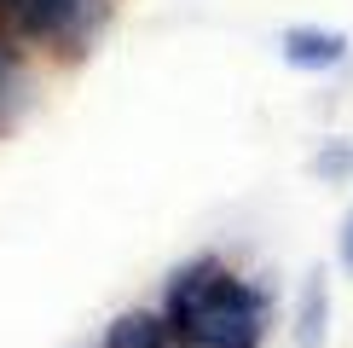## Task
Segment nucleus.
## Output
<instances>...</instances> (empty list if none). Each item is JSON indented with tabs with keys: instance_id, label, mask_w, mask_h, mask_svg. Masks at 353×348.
I'll return each mask as SVG.
<instances>
[{
	"instance_id": "1",
	"label": "nucleus",
	"mask_w": 353,
	"mask_h": 348,
	"mask_svg": "<svg viewBox=\"0 0 353 348\" xmlns=\"http://www.w3.org/2000/svg\"><path fill=\"white\" fill-rule=\"evenodd\" d=\"M272 296L261 284L238 279L214 255L185 261L163 290V319L185 348H261Z\"/></svg>"
},
{
	"instance_id": "2",
	"label": "nucleus",
	"mask_w": 353,
	"mask_h": 348,
	"mask_svg": "<svg viewBox=\"0 0 353 348\" xmlns=\"http://www.w3.org/2000/svg\"><path fill=\"white\" fill-rule=\"evenodd\" d=\"M110 18V0H18L6 12V23L18 29V41L47 47L58 58H81L93 47L99 23Z\"/></svg>"
},
{
	"instance_id": "3",
	"label": "nucleus",
	"mask_w": 353,
	"mask_h": 348,
	"mask_svg": "<svg viewBox=\"0 0 353 348\" xmlns=\"http://www.w3.org/2000/svg\"><path fill=\"white\" fill-rule=\"evenodd\" d=\"M278 52H284V64L290 70H336L347 58V35L342 29H313V23H296V29H284L278 35Z\"/></svg>"
},
{
	"instance_id": "4",
	"label": "nucleus",
	"mask_w": 353,
	"mask_h": 348,
	"mask_svg": "<svg viewBox=\"0 0 353 348\" xmlns=\"http://www.w3.org/2000/svg\"><path fill=\"white\" fill-rule=\"evenodd\" d=\"M29 87H35L29 81V52H23L18 29L0 18V134L29 110Z\"/></svg>"
},
{
	"instance_id": "5",
	"label": "nucleus",
	"mask_w": 353,
	"mask_h": 348,
	"mask_svg": "<svg viewBox=\"0 0 353 348\" xmlns=\"http://www.w3.org/2000/svg\"><path fill=\"white\" fill-rule=\"evenodd\" d=\"M174 325L163 313H122L116 325L105 331V348H174Z\"/></svg>"
},
{
	"instance_id": "6",
	"label": "nucleus",
	"mask_w": 353,
	"mask_h": 348,
	"mask_svg": "<svg viewBox=\"0 0 353 348\" xmlns=\"http://www.w3.org/2000/svg\"><path fill=\"white\" fill-rule=\"evenodd\" d=\"M325 325H330V290H325V273H313L301 284V302H296V342L319 348L325 342Z\"/></svg>"
},
{
	"instance_id": "7",
	"label": "nucleus",
	"mask_w": 353,
	"mask_h": 348,
	"mask_svg": "<svg viewBox=\"0 0 353 348\" xmlns=\"http://www.w3.org/2000/svg\"><path fill=\"white\" fill-rule=\"evenodd\" d=\"M313 174L319 180H353V139H336L313 157Z\"/></svg>"
},
{
	"instance_id": "8",
	"label": "nucleus",
	"mask_w": 353,
	"mask_h": 348,
	"mask_svg": "<svg viewBox=\"0 0 353 348\" xmlns=\"http://www.w3.org/2000/svg\"><path fill=\"white\" fill-rule=\"evenodd\" d=\"M342 267L353 273V209H347V221H342Z\"/></svg>"
},
{
	"instance_id": "9",
	"label": "nucleus",
	"mask_w": 353,
	"mask_h": 348,
	"mask_svg": "<svg viewBox=\"0 0 353 348\" xmlns=\"http://www.w3.org/2000/svg\"><path fill=\"white\" fill-rule=\"evenodd\" d=\"M12 6H18V0H0V18H6V12H12Z\"/></svg>"
}]
</instances>
